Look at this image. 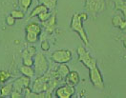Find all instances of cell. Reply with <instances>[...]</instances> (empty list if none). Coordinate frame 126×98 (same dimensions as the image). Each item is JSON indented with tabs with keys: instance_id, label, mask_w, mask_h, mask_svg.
<instances>
[{
	"instance_id": "cell-1",
	"label": "cell",
	"mask_w": 126,
	"mask_h": 98,
	"mask_svg": "<svg viewBox=\"0 0 126 98\" xmlns=\"http://www.w3.org/2000/svg\"><path fill=\"white\" fill-rule=\"evenodd\" d=\"M82 21H83V19L80 15V13H75L72 17L70 27L73 31L79 33L81 40L83 41V43L87 46V45H89V39H88V35H87L86 32L83 28Z\"/></svg>"
},
{
	"instance_id": "cell-2",
	"label": "cell",
	"mask_w": 126,
	"mask_h": 98,
	"mask_svg": "<svg viewBox=\"0 0 126 98\" xmlns=\"http://www.w3.org/2000/svg\"><path fill=\"white\" fill-rule=\"evenodd\" d=\"M89 78L90 81L93 84V86L97 89H103L104 88V81H103L102 74L97 67V63H94L91 65L89 68Z\"/></svg>"
},
{
	"instance_id": "cell-3",
	"label": "cell",
	"mask_w": 126,
	"mask_h": 98,
	"mask_svg": "<svg viewBox=\"0 0 126 98\" xmlns=\"http://www.w3.org/2000/svg\"><path fill=\"white\" fill-rule=\"evenodd\" d=\"M33 69L35 75H42L49 70L48 59L43 53H37L33 57Z\"/></svg>"
},
{
	"instance_id": "cell-4",
	"label": "cell",
	"mask_w": 126,
	"mask_h": 98,
	"mask_svg": "<svg viewBox=\"0 0 126 98\" xmlns=\"http://www.w3.org/2000/svg\"><path fill=\"white\" fill-rule=\"evenodd\" d=\"M52 60L56 64H66L72 59V52L69 49H57L51 55Z\"/></svg>"
},
{
	"instance_id": "cell-5",
	"label": "cell",
	"mask_w": 126,
	"mask_h": 98,
	"mask_svg": "<svg viewBox=\"0 0 126 98\" xmlns=\"http://www.w3.org/2000/svg\"><path fill=\"white\" fill-rule=\"evenodd\" d=\"M75 87L65 84L64 86H60L55 90V95L58 98H70L75 94Z\"/></svg>"
},
{
	"instance_id": "cell-6",
	"label": "cell",
	"mask_w": 126,
	"mask_h": 98,
	"mask_svg": "<svg viewBox=\"0 0 126 98\" xmlns=\"http://www.w3.org/2000/svg\"><path fill=\"white\" fill-rule=\"evenodd\" d=\"M30 84H31V77L22 75V76L18 77L17 79H16L15 82L13 83V85H14V90L22 93V91H23V90L25 88L30 87Z\"/></svg>"
},
{
	"instance_id": "cell-7",
	"label": "cell",
	"mask_w": 126,
	"mask_h": 98,
	"mask_svg": "<svg viewBox=\"0 0 126 98\" xmlns=\"http://www.w3.org/2000/svg\"><path fill=\"white\" fill-rule=\"evenodd\" d=\"M87 11L95 13L104 8V0H86Z\"/></svg>"
},
{
	"instance_id": "cell-8",
	"label": "cell",
	"mask_w": 126,
	"mask_h": 98,
	"mask_svg": "<svg viewBox=\"0 0 126 98\" xmlns=\"http://www.w3.org/2000/svg\"><path fill=\"white\" fill-rule=\"evenodd\" d=\"M42 26L48 33H53L56 28V13H53L45 22H42Z\"/></svg>"
},
{
	"instance_id": "cell-9",
	"label": "cell",
	"mask_w": 126,
	"mask_h": 98,
	"mask_svg": "<svg viewBox=\"0 0 126 98\" xmlns=\"http://www.w3.org/2000/svg\"><path fill=\"white\" fill-rule=\"evenodd\" d=\"M79 80H80L79 74L78 72H76V71H70V73L67 74V76L64 79L65 84H67L69 86H72V87L77 86L79 83Z\"/></svg>"
},
{
	"instance_id": "cell-10",
	"label": "cell",
	"mask_w": 126,
	"mask_h": 98,
	"mask_svg": "<svg viewBox=\"0 0 126 98\" xmlns=\"http://www.w3.org/2000/svg\"><path fill=\"white\" fill-rule=\"evenodd\" d=\"M55 77L61 81L64 80L65 77L67 76V74L70 73V70H69V67L66 65V64H59V67L56 69V71H55Z\"/></svg>"
},
{
	"instance_id": "cell-11",
	"label": "cell",
	"mask_w": 126,
	"mask_h": 98,
	"mask_svg": "<svg viewBox=\"0 0 126 98\" xmlns=\"http://www.w3.org/2000/svg\"><path fill=\"white\" fill-rule=\"evenodd\" d=\"M112 24L114 27H117L121 31L126 30V19L122 18L120 15H115L112 18Z\"/></svg>"
},
{
	"instance_id": "cell-12",
	"label": "cell",
	"mask_w": 126,
	"mask_h": 98,
	"mask_svg": "<svg viewBox=\"0 0 126 98\" xmlns=\"http://www.w3.org/2000/svg\"><path fill=\"white\" fill-rule=\"evenodd\" d=\"M25 32L26 33H36L37 35H40L41 32H42V28L36 22H32V23H30V24H28L26 26Z\"/></svg>"
},
{
	"instance_id": "cell-13",
	"label": "cell",
	"mask_w": 126,
	"mask_h": 98,
	"mask_svg": "<svg viewBox=\"0 0 126 98\" xmlns=\"http://www.w3.org/2000/svg\"><path fill=\"white\" fill-rule=\"evenodd\" d=\"M13 90H14V85H13V84L4 85V86H2L1 89H0V96H1V97H8V96H11Z\"/></svg>"
},
{
	"instance_id": "cell-14",
	"label": "cell",
	"mask_w": 126,
	"mask_h": 98,
	"mask_svg": "<svg viewBox=\"0 0 126 98\" xmlns=\"http://www.w3.org/2000/svg\"><path fill=\"white\" fill-rule=\"evenodd\" d=\"M19 72L22 74V75H25V76H28V77H33L35 75V73H34V69H32V67H29V66H25L22 65L20 68H19Z\"/></svg>"
},
{
	"instance_id": "cell-15",
	"label": "cell",
	"mask_w": 126,
	"mask_h": 98,
	"mask_svg": "<svg viewBox=\"0 0 126 98\" xmlns=\"http://www.w3.org/2000/svg\"><path fill=\"white\" fill-rule=\"evenodd\" d=\"M45 11H49V9H48L46 6H44L43 4H39V5L35 6L34 9L32 11L31 14H30V18L34 17V16H37L39 13L43 12H45Z\"/></svg>"
},
{
	"instance_id": "cell-16",
	"label": "cell",
	"mask_w": 126,
	"mask_h": 98,
	"mask_svg": "<svg viewBox=\"0 0 126 98\" xmlns=\"http://www.w3.org/2000/svg\"><path fill=\"white\" fill-rule=\"evenodd\" d=\"M36 54V49L33 46H29L22 51V58L23 57H34Z\"/></svg>"
},
{
	"instance_id": "cell-17",
	"label": "cell",
	"mask_w": 126,
	"mask_h": 98,
	"mask_svg": "<svg viewBox=\"0 0 126 98\" xmlns=\"http://www.w3.org/2000/svg\"><path fill=\"white\" fill-rule=\"evenodd\" d=\"M38 1L40 2V4H43L51 11L55 10L57 4V0H38Z\"/></svg>"
},
{
	"instance_id": "cell-18",
	"label": "cell",
	"mask_w": 126,
	"mask_h": 98,
	"mask_svg": "<svg viewBox=\"0 0 126 98\" xmlns=\"http://www.w3.org/2000/svg\"><path fill=\"white\" fill-rule=\"evenodd\" d=\"M115 6L117 10H119L122 12V13L124 14V17L126 19V1L123 0H116L115 2Z\"/></svg>"
},
{
	"instance_id": "cell-19",
	"label": "cell",
	"mask_w": 126,
	"mask_h": 98,
	"mask_svg": "<svg viewBox=\"0 0 126 98\" xmlns=\"http://www.w3.org/2000/svg\"><path fill=\"white\" fill-rule=\"evenodd\" d=\"M38 36L39 35H37L36 33H26V40L27 42H29V43H35V42H37L38 40Z\"/></svg>"
},
{
	"instance_id": "cell-20",
	"label": "cell",
	"mask_w": 126,
	"mask_h": 98,
	"mask_svg": "<svg viewBox=\"0 0 126 98\" xmlns=\"http://www.w3.org/2000/svg\"><path fill=\"white\" fill-rule=\"evenodd\" d=\"M11 74L8 71H0V83H5L11 78Z\"/></svg>"
},
{
	"instance_id": "cell-21",
	"label": "cell",
	"mask_w": 126,
	"mask_h": 98,
	"mask_svg": "<svg viewBox=\"0 0 126 98\" xmlns=\"http://www.w3.org/2000/svg\"><path fill=\"white\" fill-rule=\"evenodd\" d=\"M11 15L14 16L16 19H22L25 16V12L23 10H14L11 12Z\"/></svg>"
},
{
	"instance_id": "cell-22",
	"label": "cell",
	"mask_w": 126,
	"mask_h": 98,
	"mask_svg": "<svg viewBox=\"0 0 126 98\" xmlns=\"http://www.w3.org/2000/svg\"><path fill=\"white\" fill-rule=\"evenodd\" d=\"M32 0H19V6L23 11L26 12L28 9L30 8V6L32 5Z\"/></svg>"
},
{
	"instance_id": "cell-23",
	"label": "cell",
	"mask_w": 126,
	"mask_h": 98,
	"mask_svg": "<svg viewBox=\"0 0 126 98\" xmlns=\"http://www.w3.org/2000/svg\"><path fill=\"white\" fill-rule=\"evenodd\" d=\"M51 15H52V13L50 12V11H45V12L39 13L37 16H38V19H39L40 22H45L46 20H48L50 18Z\"/></svg>"
},
{
	"instance_id": "cell-24",
	"label": "cell",
	"mask_w": 126,
	"mask_h": 98,
	"mask_svg": "<svg viewBox=\"0 0 126 98\" xmlns=\"http://www.w3.org/2000/svg\"><path fill=\"white\" fill-rule=\"evenodd\" d=\"M22 61H23V65L25 66H29V67L33 66V57H23Z\"/></svg>"
},
{
	"instance_id": "cell-25",
	"label": "cell",
	"mask_w": 126,
	"mask_h": 98,
	"mask_svg": "<svg viewBox=\"0 0 126 98\" xmlns=\"http://www.w3.org/2000/svg\"><path fill=\"white\" fill-rule=\"evenodd\" d=\"M6 22H7V24L9 26H13V25H15V23H16V18L14 16H12V15H9L6 18Z\"/></svg>"
},
{
	"instance_id": "cell-26",
	"label": "cell",
	"mask_w": 126,
	"mask_h": 98,
	"mask_svg": "<svg viewBox=\"0 0 126 98\" xmlns=\"http://www.w3.org/2000/svg\"><path fill=\"white\" fill-rule=\"evenodd\" d=\"M41 49H43V50H49V49H50V45H49V43H48L47 40H43L42 42H41Z\"/></svg>"
},
{
	"instance_id": "cell-27",
	"label": "cell",
	"mask_w": 126,
	"mask_h": 98,
	"mask_svg": "<svg viewBox=\"0 0 126 98\" xmlns=\"http://www.w3.org/2000/svg\"><path fill=\"white\" fill-rule=\"evenodd\" d=\"M10 97H12V98L23 97V94H22V93H20V92H18V91H16V90H13V92H12V94H11V96H10Z\"/></svg>"
},
{
	"instance_id": "cell-28",
	"label": "cell",
	"mask_w": 126,
	"mask_h": 98,
	"mask_svg": "<svg viewBox=\"0 0 126 98\" xmlns=\"http://www.w3.org/2000/svg\"><path fill=\"white\" fill-rule=\"evenodd\" d=\"M122 44H123L124 48L126 49V36H125V37H123V41H122Z\"/></svg>"
}]
</instances>
